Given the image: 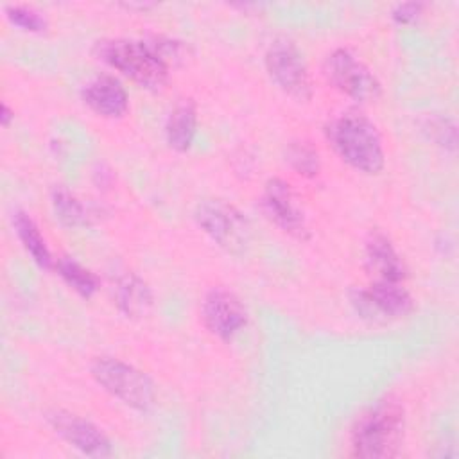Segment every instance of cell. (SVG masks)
Instances as JSON below:
<instances>
[{
  "mask_svg": "<svg viewBox=\"0 0 459 459\" xmlns=\"http://www.w3.org/2000/svg\"><path fill=\"white\" fill-rule=\"evenodd\" d=\"M54 269L57 271L61 280L82 298H91L100 287L97 274L72 256L56 258Z\"/></svg>",
  "mask_w": 459,
  "mask_h": 459,
  "instance_id": "cell-18",
  "label": "cell"
},
{
  "mask_svg": "<svg viewBox=\"0 0 459 459\" xmlns=\"http://www.w3.org/2000/svg\"><path fill=\"white\" fill-rule=\"evenodd\" d=\"M45 420L50 429L72 448L88 457H109L113 454L111 439L93 421L66 409H48Z\"/></svg>",
  "mask_w": 459,
  "mask_h": 459,
  "instance_id": "cell-11",
  "label": "cell"
},
{
  "mask_svg": "<svg viewBox=\"0 0 459 459\" xmlns=\"http://www.w3.org/2000/svg\"><path fill=\"white\" fill-rule=\"evenodd\" d=\"M197 133V104L192 97H181L167 115L165 140L176 152H185L192 147Z\"/></svg>",
  "mask_w": 459,
  "mask_h": 459,
  "instance_id": "cell-15",
  "label": "cell"
},
{
  "mask_svg": "<svg viewBox=\"0 0 459 459\" xmlns=\"http://www.w3.org/2000/svg\"><path fill=\"white\" fill-rule=\"evenodd\" d=\"M405 439V409L394 396H384L366 407L348 436L350 455L362 459H393Z\"/></svg>",
  "mask_w": 459,
  "mask_h": 459,
  "instance_id": "cell-1",
  "label": "cell"
},
{
  "mask_svg": "<svg viewBox=\"0 0 459 459\" xmlns=\"http://www.w3.org/2000/svg\"><path fill=\"white\" fill-rule=\"evenodd\" d=\"M194 219L197 226L224 251L242 256L253 244V226L249 219L230 201L208 197L195 204Z\"/></svg>",
  "mask_w": 459,
  "mask_h": 459,
  "instance_id": "cell-5",
  "label": "cell"
},
{
  "mask_svg": "<svg viewBox=\"0 0 459 459\" xmlns=\"http://www.w3.org/2000/svg\"><path fill=\"white\" fill-rule=\"evenodd\" d=\"M147 41L151 43V47L154 48V52L160 56V59L172 70L178 68L181 65L186 63V59L190 57V47L178 39V38H170V36H151L147 38Z\"/></svg>",
  "mask_w": 459,
  "mask_h": 459,
  "instance_id": "cell-21",
  "label": "cell"
},
{
  "mask_svg": "<svg viewBox=\"0 0 459 459\" xmlns=\"http://www.w3.org/2000/svg\"><path fill=\"white\" fill-rule=\"evenodd\" d=\"M265 70L271 81L296 102L312 99V77L301 50L287 38H280L267 48L264 56Z\"/></svg>",
  "mask_w": 459,
  "mask_h": 459,
  "instance_id": "cell-8",
  "label": "cell"
},
{
  "mask_svg": "<svg viewBox=\"0 0 459 459\" xmlns=\"http://www.w3.org/2000/svg\"><path fill=\"white\" fill-rule=\"evenodd\" d=\"M13 120H14V109H11L7 102H2V109H0V124H2L4 127H9Z\"/></svg>",
  "mask_w": 459,
  "mask_h": 459,
  "instance_id": "cell-24",
  "label": "cell"
},
{
  "mask_svg": "<svg viewBox=\"0 0 459 459\" xmlns=\"http://www.w3.org/2000/svg\"><path fill=\"white\" fill-rule=\"evenodd\" d=\"M11 221L20 244L23 246L27 255L32 258V262L45 271L54 269L56 258L52 256V251L45 237L41 235L36 221L23 210H14Z\"/></svg>",
  "mask_w": 459,
  "mask_h": 459,
  "instance_id": "cell-16",
  "label": "cell"
},
{
  "mask_svg": "<svg viewBox=\"0 0 459 459\" xmlns=\"http://www.w3.org/2000/svg\"><path fill=\"white\" fill-rule=\"evenodd\" d=\"M260 208L264 215L276 224L283 233L296 240H308L310 228L305 212L298 201L290 183L281 178H269L260 195Z\"/></svg>",
  "mask_w": 459,
  "mask_h": 459,
  "instance_id": "cell-9",
  "label": "cell"
},
{
  "mask_svg": "<svg viewBox=\"0 0 459 459\" xmlns=\"http://www.w3.org/2000/svg\"><path fill=\"white\" fill-rule=\"evenodd\" d=\"M421 133L425 138L432 143L441 147L443 151L455 152L457 149V126L454 118L443 115V113H430L423 117L420 122Z\"/></svg>",
  "mask_w": 459,
  "mask_h": 459,
  "instance_id": "cell-20",
  "label": "cell"
},
{
  "mask_svg": "<svg viewBox=\"0 0 459 459\" xmlns=\"http://www.w3.org/2000/svg\"><path fill=\"white\" fill-rule=\"evenodd\" d=\"M5 16L11 20V23L29 32H43L48 27V22L43 16V13H39L30 5H22V4L7 5Z\"/></svg>",
  "mask_w": 459,
  "mask_h": 459,
  "instance_id": "cell-22",
  "label": "cell"
},
{
  "mask_svg": "<svg viewBox=\"0 0 459 459\" xmlns=\"http://www.w3.org/2000/svg\"><path fill=\"white\" fill-rule=\"evenodd\" d=\"M50 204L56 219L66 228H84L93 224L95 213L91 208L65 186L52 188Z\"/></svg>",
  "mask_w": 459,
  "mask_h": 459,
  "instance_id": "cell-17",
  "label": "cell"
},
{
  "mask_svg": "<svg viewBox=\"0 0 459 459\" xmlns=\"http://www.w3.org/2000/svg\"><path fill=\"white\" fill-rule=\"evenodd\" d=\"M323 74L335 90L357 102H375L382 97L380 79L369 65L350 48H333L325 57Z\"/></svg>",
  "mask_w": 459,
  "mask_h": 459,
  "instance_id": "cell-6",
  "label": "cell"
},
{
  "mask_svg": "<svg viewBox=\"0 0 459 459\" xmlns=\"http://www.w3.org/2000/svg\"><path fill=\"white\" fill-rule=\"evenodd\" d=\"M82 102L104 118H120L129 109V95L115 75H97L81 90Z\"/></svg>",
  "mask_w": 459,
  "mask_h": 459,
  "instance_id": "cell-13",
  "label": "cell"
},
{
  "mask_svg": "<svg viewBox=\"0 0 459 459\" xmlns=\"http://www.w3.org/2000/svg\"><path fill=\"white\" fill-rule=\"evenodd\" d=\"M425 4L423 2H403V4H396L391 11V18L400 23V25H407L416 22L421 14H423Z\"/></svg>",
  "mask_w": 459,
  "mask_h": 459,
  "instance_id": "cell-23",
  "label": "cell"
},
{
  "mask_svg": "<svg viewBox=\"0 0 459 459\" xmlns=\"http://www.w3.org/2000/svg\"><path fill=\"white\" fill-rule=\"evenodd\" d=\"M111 299L118 312L131 319L147 317L154 307L151 285L133 271H124L111 283Z\"/></svg>",
  "mask_w": 459,
  "mask_h": 459,
  "instance_id": "cell-14",
  "label": "cell"
},
{
  "mask_svg": "<svg viewBox=\"0 0 459 459\" xmlns=\"http://www.w3.org/2000/svg\"><path fill=\"white\" fill-rule=\"evenodd\" d=\"M325 136L337 156L362 174H378L385 165V151L375 122L357 109L344 111L325 126Z\"/></svg>",
  "mask_w": 459,
  "mask_h": 459,
  "instance_id": "cell-2",
  "label": "cell"
},
{
  "mask_svg": "<svg viewBox=\"0 0 459 459\" xmlns=\"http://www.w3.org/2000/svg\"><path fill=\"white\" fill-rule=\"evenodd\" d=\"M364 267L375 281H400L407 278V265L389 235L375 228L364 240Z\"/></svg>",
  "mask_w": 459,
  "mask_h": 459,
  "instance_id": "cell-12",
  "label": "cell"
},
{
  "mask_svg": "<svg viewBox=\"0 0 459 459\" xmlns=\"http://www.w3.org/2000/svg\"><path fill=\"white\" fill-rule=\"evenodd\" d=\"M90 373L106 393L138 412L151 411L158 400L154 380L122 359L95 357L90 364Z\"/></svg>",
  "mask_w": 459,
  "mask_h": 459,
  "instance_id": "cell-4",
  "label": "cell"
},
{
  "mask_svg": "<svg viewBox=\"0 0 459 459\" xmlns=\"http://www.w3.org/2000/svg\"><path fill=\"white\" fill-rule=\"evenodd\" d=\"M285 161L301 178H316L321 172V158L317 149L303 138L290 140L285 147Z\"/></svg>",
  "mask_w": 459,
  "mask_h": 459,
  "instance_id": "cell-19",
  "label": "cell"
},
{
  "mask_svg": "<svg viewBox=\"0 0 459 459\" xmlns=\"http://www.w3.org/2000/svg\"><path fill=\"white\" fill-rule=\"evenodd\" d=\"M350 303L355 312L371 323H389L414 312L412 294L400 281H375L350 290Z\"/></svg>",
  "mask_w": 459,
  "mask_h": 459,
  "instance_id": "cell-7",
  "label": "cell"
},
{
  "mask_svg": "<svg viewBox=\"0 0 459 459\" xmlns=\"http://www.w3.org/2000/svg\"><path fill=\"white\" fill-rule=\"evenodd\" d=\"M201 321L217 339L233 341L249 321L244 301L226 287H212L201 299Z\"/></svg>",
  "mask_w": 459,
  "mask_h": 459,
  "instance_id": "cell-10",
  "label": "cell"
},
{
  "mask_svg": "<svg viewBox=\"0 0 459 459\" xmlns=\"http://www.w3.org/2000/svg\"><path fill=\"white\" fill-rule=\"evenodd\" d=\"M93 54L145 90L158 91L169 82L170 68L160 59L147 39L102 38L95 41Z\"/></svg>",
  "mask_w": 459,
  "mask_h": 459,
  "instance_id": "cell-3",
  "label": "cell"
}]
</instances>
